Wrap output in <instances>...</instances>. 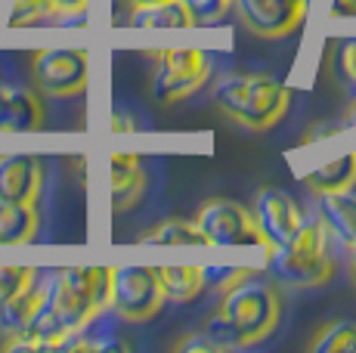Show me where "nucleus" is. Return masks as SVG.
Wrapping results in <instances>:
<instances>
[{"label": "nucleus", "instance_id": "4be33fe9", "mask_svg": "<svg viewBox=\"0 0 356 353\" xmlns=\"http://www.w3.org/2000/svg\"><path fill=\"white\" fill-rule=\"evenodd\" d=\"M47 16H53L50 0H13L6 22H10V28H25V25H34Z\"/></svg>", "mask_w": 356, "mask_h": 353}, {"label": "nucleus", "instance_id": "412c9836", "mask_svg": "<svg viewBox=\"0 0 356 353\" xmlns=\"http://www.w3.org/2000/svg\"><path fill=\"white\" fill-rule=\"evenodd\" d=\"M34 282H38V270L34 267H0V304L13 301L25 288H31Z\"/></svg>", "mask_w": 356, "mask_h": 353}, {"label": "nucleus", "instance_id": "6e6552de", "mask_svg": "<svg viewBox=\"0 0 356 353\" xmlns=\"http://www.w3.org/2000/svg\"><path fill=\"white\" fill-rule=\"evenodd\" d=\"M232 6L238 10L245 28L264 40L294 35L307 16V3L298 0H232Z\"/></svg>", "mask_w": 356, "mask_h": 353}, {"label": "nucleus", "instance_id": "393cba45", "mask_svg": "<svg viewBox=\"0 0 356 353\" xmlns=\"http://www.w3.org/2000/svg\"><path fill=\"white\" fill-rule=\"evenodd\" d=\"M251 273H257V270H236V267H229V270H220V267H204V282H211V285H217V291H227L232 288L236 282H242L245 276H251Z\"/></svg>", "mask_w": 356, "mask_h": 353}, {"label": "nucleus", "instance_id": "9b49d317", "mask_svg": "<svg viewBox=\"0 0 356 353\" xmlns=\"http://www.w3.org/2000/svg\"><path fill=\"white\" fill-rule=\"evenodd\" d=\"M108 192H112V211L124 214L146 192V171L134 152H115L108 158Z\"/></svg>", "mask_w": 356, "mask_h": 353}, {"label": "nucleus", "instance_id": "4468645a", "mask_svg": "<svg viewBox=\"0 0 356 353\" xmlns=\"http://www.w3.org/2000/svg\"><path fill=\"white\" fill-rule=\"evenodd\" d=\"M164 304H189L204 291V267H155Z\"/></svg>", "mask_w": 356, "mask_h": 353}, {"label": "nucleus", "instance_id": "cd10ccee", "mask_svg": "<svg viewBox=\"0 0 356 353\" xmlns=\"http://www.w3.org/2000/svg\"><path fill=\"white\" fill-rule=\"evenodd\" d=\"M112 131H134V121L124 115H112Z\"/></svg>", "mask_w": 356, "mask_h": 353}, {"label": "nucleus", "instance_id": "aec40b11", "mask_svg": "<svg viewBox=\"0 0 356 353\" xmlns=\"http://www.w3.org/2000/svg\"><path fill=\"white\" fill-rule=\"evenodd\" d=\"M310 350L316 353H356V319H332L310 338Z\"/></svg>", "mask_w": 356, "mask_h": 353}, {"label": "nucleus", "instance_id": "dca6fc26", "mask_svg": "<svg viewBox=\"0 0 356 353\" xmlns=\"http://www.w3.org/2000/svg\"><path fill=\"white\" fill-rule=\"evenodd\" d=\"M44 127V106L31 90L6 87V131L3 133H34Z\"/></svg>", "mask_w": 356, "mask_h": 353}, {"label": "nucleus", "instance_id": "5701e85b", "mask_svg": "<svg viewBox=\"0 0 356 353\" xmlns=\"http://www.w3.org/2000/svg\"><path fill=\"white\" fill-rule=\"evenodd\" d=\"M193 25H214L232 10V0H180Z\"/></svg>", "mask_w": 356, "mask_h": 353}, {"label": "nucleus", "instance_id": "1a4fd4ad", "mask_svg": "<svg viewBox=\"0 0 356 353\" xmlns=\"http://www.w3.org/2000/svg\"><path fill=\"white\" fill-rule=\"evenodd\" d=\"M251 214H254L260 233H264V239H266V251L289 245L294 236H298L300 223H304V214H300L298 202L276 186L260 189L254 195Z\"/></svg>", "mask_w": 356, "mask_h": 353}, {"label": "nucleus", "instance_id": "2f4dec72", "mask_svg": "<svg viewBox=\"0 0 356 353\" xmlns=\"http://www.w3.org/2000/svg\"><path fill=\"white\" fill-rule=\"evenodd\" d=\"M298 3H307V0H298Z\"/></svg>", "mask_w": 356, "mask_h": 353}, {"label": "nucleus", "instance_id": "7ed1b4c3", "mask_svg": "<svg viewBox=\"0 0 356 353\" xmlns=\"http://www.w3.org/2000/svg\"><path fill=\"white\" fill-rule=\"evenodd\" d=\"M328 229L319 217H304L298 236L282 248L266 251L273 279L289 288H323L334 276V261L328 254Z\"/></svg>", "mask_w": 356, "mask_h": 353}, {"label": "nucleus", "instance_id": "f8f14e48", "mask_svg": "<svg viewBox=\"0 0 356 353\" xmlns=\"http://www.w3.org/2000/svg\"><path fill=\"white\" fill-rule=\"evenodd\" d=\"M319 220L347 251L356 248V192H325L319 195Z\"/></svg>", "mask_w": 356, "mask_h": 353}, {"label": "nucleus", "instance_id": "0eeeda50", "mask_svg": "<svg viewBox=\"0 0 356 353\" xmlns=\"http://www.w3.org/2000/svg\"><path fill=\"white\" fill-rule=\"evenodd\" d=\"M31 78L34 87L47 97H78L90 78V56L87 50H68V47L38 50L31 56Z\"/></svg>", "mask_w": 356, "mask_h": 353}, {"label": "nucleus", "instance_id": "9d476101", "mask_svg": "<svg viewBox=\"0 0 356 353\" xmlns=\"http://www.w3.org/2000/svg\"><path fill=\"white\" fill-rule=\"evenodd\" d=\"M44 189V165L31 152L0 155V199L38 205Z\"/></svg>", "mask_w": 356, "mask_h": 353}, {"label": "nucleus", "instance_id": "b1692460", "mask_svg": "<svg viewBox=\"0 0 356 353\" xmlns=\"http://www.w3.org/2000/svg\"><path fill=\"white\" fill-rule=\"evenodd\" d=\"M174 350L177 353H223L227 347H223L208 329H198V331H193V335L174 341Z\"/></svg>", "mask_w": 356, "mask_h": 353}, {"label": "nucleus", "instance_id": "c85d7f7f", "mask_svg": "<svg viewBox=\"0 0 356 353\" xmlns=\"http://www.w3.org/2000/svg\"><path fill=\"white\" fill-rule=\"evenodd\" d=\"M6 131V87L0 84V133Z\"/></svg>", "mask_w": 356, "mask_h": 353}, {"label": "nucleus", "instance_id": "bb28decb", "mask_svg": "<svg viewBox=\"0 0 356 353\" xmlns=\"http://www.w3.org/2000/svg\"><path fill=\"white\" fill-rule=\"evenodd\" d=\"M344 72L350 81H356V40H350V44L344 47Z\"/></svg>", "mask_w": 356, "mask_h": 353}, {"label": "nucleus", "instance_id": "f3484780", "mask_svg": "<svg viewBox=\"0 0 356 353\" xmlns=\"http://www.w3.org/2000/svg\"><path fill=\"white\" fill-rule=\"evenodd\" d=\"M130 28H149V31H161V28H189V13L183 10L180 0H161V3H149V6H134L127 16Z\"/></svg>", "mask_w": 356, "mask_h": 353}, {"label": "nucleus", "instance_id": "39448f33", "mask_svg": "<svg viewBox=\"0 0 356 353\" xmlns=\"http://www.w3.org/2000/svg\"><path fill=\"white\" fill-rule=\"evenodd\" d=\"M195 227L202 229L208 245L236 248V245H257L266 251V239L260 233L251 208H245L236 199H208L195 214Z\"/></svg>", "mask_w": 356, "mask_h": 353}, {"label": "nucleus", "instance_id": "c756f323", "mask_svg": "<svg viewBox=\"0 0 356 353\" xmlns=\"http://www.w3.org/2000/svg\"><path fill=\"white\" fill-rule=\"evenodd\" d=\"M124 3L134 10V6H149V3H161V0H124Z\"/></svg>", "mask_w": 356, "mask_h": 353}, {"label": "nucleus", "instance_id": "423d86ee", "mask_svg": "<svg viewBox=\"0 0 356 353\" xmlns=\"http://www.w3.org/2000/svg\"><path fill=\"white\" fill-rule=\"evenodd\" d=\"M161 304L155 267H108V310L124 322H146L159 313Z\"/></svg>", "mask_w": 356, "mask_h": 353}, {"label": "nucleus", "instance_id": "a878e982", "mask_svg": "<svg viewBox=\"0 0 356 353\" xmlns=\"http://www.w3.org/2000/svg\"><path fill=\"white\" fill-rule=\"evenodd\" d=\"M53 3V16H68V13H87L90 0H50Z\"/></svg>", "mask_w": 356, "mask_h": 353}, {"label": "nucleus", "instance_id": "f03ea898", "mask_svg": "<svg viewBox=\"0 0 356 353\" xmlns=\"http://www.w3.org/2000/svg\"><path fill=\"white\" fill-rule=\"evenodd\" d=\"M214 103L245 131H273L291 106V90L264 72H227L214 81Z\"/></svg>", "mask_w": 356, "mask_h": 353}, {"label": "nucleus", "instance_id": "6ab92c4d", "mask_svg": "<svg viewBox=\"0 0 356 353\" xmlns=\"http://www.w3.org/2000/svg\"><path fill=\"white\" fill-rule=\"evenodd\" d=\"M143 245H208L202 236V229L195 227V220H164V223H155L152 229L140 236Z\"/></svg>", "mask_w": 356, "mask_h": 353}, {"label": "nucleus", "instance_id": "7c9ffc66", "mask_svg": "<svg viewBox=\"0 0 356 353\" xmlns=\"http://www.w3.org/2000/svg\"><path fill=\"white\" fill-rule=\"evenodd\" d=\"M353 254H356V248H353ZM353 282H356V257H353Z\"/></svg>", "mask_w": 356, "mask_h": 353}, {"label": "nucleus", "instance_id": "a211bd4d", "mask_svg": "<svg viewBox=\"0 0 356 353\" xmlns=\"http://www.w3.org/2000/svg\"><path fill=\"white\" fill-rule=\"evenodd\" d=\"M40 297H44V285L34 282L31 288H25L22 295H16L13 301L0 304V331H3V335H16V331H25V325L31 322L34 310H38Z\"/></svg>", "mask_w": 356, "mask_h": 353}, {"label": "nucleus", "instance_id": "ddd939ff", "mask_svg": "<svg viewBox=\"0 0 356 353\" xmlns=\"http://www.w3.org/2000/svg\"><path fill=\"white\" fill-rule=\"evenodd\" d=\"M304 183H307V189H310L313 195L356 189V149H347V152L338 155V158L313 167L310 174H304Z\"/></svg>", "mask_w": 356, "mask_h": 353}, {"label": "nucleus", "instance_id": "2eb2a0df", "mask_svg": "<svg viewBox=\"0 0 356 353\" xmlns=\"http://www.w3.org/2000/svg\"><path fill=\"white\" fill-rule=\"evenodd\" d=\"M38 208L0 199V245H29L38 236Z\"/></svg>", "mask_w": 356, "mask_h": 353}, {"label": "nucleus", "instance_id": "20e7f679", "mask_svg": "<svg viewBox=\"0 0 356 353\" xmlns=\"http://www.w3.org/2000/svg\"><path fill=\"white\" fill-rule=\"evenodd\" d=\"M155 74H152V97L164 106L183 103L204 87L211 78V63L202 50L193 47H170L155 50Z\"/></svg>", "mask_w": 356, "mask_h": 353}, {"label": "nucleus", "instance_id": "f257e3e1", "mask_svg": "<svg viewBox=\"0 0 356 353\" xmlns=\"http://www.w3.org/2000/svg\"><path fill=\"white\" fill-rule=\"evenodd\" d=\"M282 319V291L264 273H251L220 295V310L204 329L227 350L254 347L276 331Z\"/></svg>", "mask_w": 356, "mask_h": 353}]
</instances>
